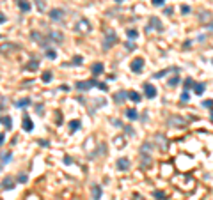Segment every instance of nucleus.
<instances>
[{"instance_id": "6", "label": "nucleus", "mask_w": 213, "mask_h": 200, "mask_svg": "<svg viewBox=\"0 0 213 200\" xmlns=\"http://www.w3.org/2000/svg\"><path fill=\"white\" fill-rule=\"evenodd\" d=\"M48 39H50V43L60 44V43L64 41V34L59 32V30H50V32H48Z\"/></svg>"}, {"instance_id": "23", "label": "nucleus", "mask_w": 213, "mask_h": 200, "mask_svg": "<svg viewBox=\"0 0 213 200\" xmlns=\"http://www.w3.org/2000/svg\"><path fill=\"white\" fill-rule=\"evenodd\" d=\"M30 104H32V103H30L29 98H25V99L16 101V103H14V106H18V108H27V106H30Z\"/></svg>"}, {"instance_id": "44", "label": "nucleus", "mask_w": 213, "mask_h": 200, "mask_svg": "<svg viewBox=\"0 0 213 200\" xmlns=\"http://www.w3.org/2000/svg\"><path fill=\"white\" fill-rule=\"evenodd\" d=\"M124 131H126V135H130V137H132V135H133V133H135V131H133V128H132V126H126V128H124Z\"/></svg>"}, {"instance_id": "56", "label": "nucleus", "mask_w": 213, "mask_h": 200, "mask_svg": "<svg viewBox=\"0 0 213 200\" xmlns=\"http://www.w3.org/2000/svg\"><path fill=\"white\" fill-rule=\"evenodd\" d=\"M0 2H2V0H0Z\"/></svg>"}, {"instance_id": "33", "label": "nucleus", "mask_w": 213, "mask_h": 200, "mask_svg": "<svg viewBox=\"0 0 213 200\" xmlns=\"http://www.w3.org/2000/svg\"><path fill=\"white\" fill-rule=\"evenodd\" d=\"M171 69H163V71H158L155 73V78H163V76H167V73H169Z\"/></svg>"}, {"instance_id": "16", "label": "nucleus", "mask_w": 213, "mask_h": 200, "mask_svg": "<svg viewBox=\"0 0 213 200\" xmlns=\"http://www.w3.org/2000/svg\"><path fill=\"white\" fill-rule=\"evenodd\" d=\"M128 99L130 101H133V103H140V99H142V96H140V94H138V92H135V90H130V92H128Z\"/></svg>"}, {"instance_id": "55", "label": "nucleus", "mask_w": 213, "mask_h": 200, "mask_svg": "<svg viewBox=\"0 0 213 200\" xmlns=\"http://www.w3.org/2000/svg\"><path fill=\"white\" fill-rule=\"evenodd\" d=\"M211 64H213V59H211Z\"/></svg>"}, {"instance_id": "24", "label": "nucleus", "mask_w": 213, "mask_h": 200, "mask_svg": "<svg viewBox=\"0 0 213 200\" xmlns=\"http://www.w3.org/2000/svg\"><path fill=\"white\" fill-rule=\"evenodd\" d=\"M0 122H2L7 129H11V128H13V119H11L9 115H7V117H0Z\"/></svg>"}, {"instance_id": "21", "label": "nucleus", "mask_w": 213, "mask_h": 200, "mask_svg": "<svg viewBox=\"0 0 213 200\" xmlns=\"http://www.w3.org/2000/svg\"><path fill=\"white\" fill-rule=\"evenodd\" d=\"M204 89H206L204 83H195L194 85V92L197 94V96H202V94H204Z\"/></svg>"}, {"instance_id": "7", "label": "nucleus", "mask_w": 213, "mask_h": 200, "mask_svg": "<svg viewBox=\"0 0 213 200\" xmlns=\"http://www.w3.org/2000/svg\"><path fill=\"white\" fill-rule=\"evenodd\" d=\"M21 129H25L27 133H30L34 129V122H32V119L27 113H23V117H21Z\"/></svg>"}, {"instance_id": "26", "label": "nucleus", "mask_w": 213, "mask_h": 200, "mask_svg": "<svg viewBox=\"0 0 213 200\" xmlns=\"http://www.w3.org/2000/svg\"><path fill=\"white\" fill-rule=\"evenodd\" d=\"M52 78H53V75H52L50 71H44V73L41 75V80L44 81V83H50V81H52Z\"/></svg>"}, {"instance_id": "9", "label": "nucleus", "mask_w": 213, "mask_h": 200, "mask_svg": "<svg viewBox=\"0 0 213 200\" xmlns=\"http://www.w3.org/2000/svg\"><path fill=\"white\" fill-rule=\"evenodd\" d=\"M130 67H132V71H133V73H137V75H138V73L144 69V59H142V57H137V59L132 62V66H130Z\"/></svg>"}, {"instance_id": "39", "label": "nucleus", "mask_w": 213, "mask_h": 200, "mask_svg": "<svg viewBox=\"0 0 213 200\" xmlns=\"http://www.w3.org/2000/svg\"><path fill=\"white\" fill-rule=\"evenodd\" d=\"M155 199L163 200V199H165V193H163V191H155Z\"/></svg>"}, {"instance_id": "52", "label": "nucleus", "mask_w": 213, "mask_h": 200, "mask_svg": "<svg viewBox=\"0 0 213 200\" xmlns=\"http://www.w3.org/2000/svg\"><path fill=\"white\" fill-rule=\"evenodd\" d=\"M0 23H5V16H4L2 13H0Z\"/></svg>"}, {"instance_id": "36", "label": "nucleus", "mask_w": 213, "mask_h": 200, "mask_svg": "<svg viewBox=\"0 0 213 200\" xmlns=\"http://www.w3.org/2000/svg\"><path fill=\"white\" fill-rule=\"evenodd\" d=\"M188 99H190V96H188V90H183V94H181V103H187Z\"/></svg>"}, {"instance_id": "54", "label": "nucleus", "mask_w": 213, "mask_h": 200, "mask_svg": "<svg viewBox=\"0 0 213 200\" xmlns=\"http://www.w3.org/2000/svg\"><path fill=\"white\" fill-rule=\"evenodd\" d=\"M211 120H213V112H211Z\"/></svg>"}, {"instance_id": "46", "label": "nucleus", "mask_w": 213, "mask_h": 200, "mask_svg": "<svg viewBox=\"0 0 213 200\" xmlns=\"http://www.w3.org/2000/svg\"><path fill=\"white\" fill-rule=\"evenodd\" d=\"M190 46H192V41H185V43H183V48H185V50H188Z\"/></svg>"}, {"instance_id": "53", "label": "nucleus", "mask_w": 213, "mask_h": 200, "mask_svg": "<svg viewBox=\"0 0 213 200\" xmlns=\"http://www.w3.org/2000/svg\"><path fill=\"white\" fill-rule=\"evenodd\" d=\"M116 2H124V0H116Z\"/></svg>"}, {"instance_id": "18", "label": "nucleus", "mask_w": 213, "mask_h": 200, "mask_svg": "<svg viewBox=\"0 0 213 200\" xmlns=\"http://www.w3.org/2000/svg\"><path fill=\"white\" fill-rule=\"evenodd\" d=\"M2 188L4 190H13L14 188V181L11 179V177H5V179L2 181Z\"/></svg>"}, {"instance_id": "49", "label": "nucleus", "mask_w": 213, "mask_h": 200, "mask_svg": "<svg viewBox=\"0 0 213 200\" xmlns=\"http://www.w3.org/2000/svg\"><path fill=\"white\" fill-rule=\"evenodd\" d=\"M64 163H66V165H71V158H69V156H66V158H64Z\"/></svg>"}, {"instance_id": "31", "label": "nucleus", "mask_w": 213, "mask_h": 200, "mask_svg": "<svg viewBox=\"0 0 213 200\" xmlns=\"http://www.w3.org/2000/svg\"><path fill=\"white\" fill-rule=\"evenodd\" d=\"M151 149H153V143H151V142H146V143L142 145V154H146V152L151 151Z\"/></svg>"}, {"instance_id": "48", "label": "nucleus", "mask_w": 213, "mask_h": 200, "mask_svg": "<svg viewBox=\"0 0 213 200\" xmlns=\"http://www.w3.org/2000/svg\"><path fill=\"white\" fill-rule=\"evenodd\" d=\"M69 89H71V87H69V85H66V83H62V85H60V90H66V92H68Z\"/></svg>"}, {"instance_id": "27", "label": "nucleus", "mask_w": 213, "mask_h": 200, "mask_svg": "<svg viewBox=\"0 0 213 200\" xmlns=\"http://www.w3.org/2000/svg\"><path fill=\"white\" fill-rule=\"evenodd\" d=\"M0 158H2V165H5V163H9V161H11L13 154H11V152H2V154H0Z\"/></svg>"}, {"instance_id": "43", "label": "nucleus", "mask_w": 213, "mask_h": 200, "mask_svg": "<svg viewBox=\"0 0 213 200\" xmlns=\"http://www.w3.org/2000/svg\"><path fill=\"white\" fill-rule=\"evenodd\" d=\"M151 2H153V5H156V7H162L165 4V0H151Z\"/></svg>"}, {"instance_id": "15", "label": "nucleus", "mask_w": 213, "mask_h": 200, "mask_svg": "<svg viewBox=\"0 0 213 200\" xmlns=\"http://www.w3.org/2000/svg\"><path fill=\"white\" fill-rule=\"evenodd\" d=\"M18 7H20V11H23V13H29L32 5H30V2H29V0H20V2H18Z\"/></svg>"}, {"instance_id": "29", "label": "nucleus", "mask_w": 213, "mask_h": 200, "mask_svg": "<svg viewBox=\"0 0 213 200\" xmlns=\"http://www.w3.org/2000/svg\"><path fill=\"white\" fill-rule=\"evenodd\" d=\"M38 67H39V60H36V59H32L27 64V69H38Z\"/></svg>"}, {"instance_id": "47", "label": "nucleus", "mask_w": 213, "mask_h": 200, "mask_svg": "<svg viewBox=\"0 0 213 200\" xmlns=\"http://www.w3.org/2000/svg\"><path fill=\"white\" fill-rule=\"evenodd\" d=\"M36 110H38L39 115H43V104H36Z\"/></svg>"}, {"instance_id": "34", "label": "nucleus", "mask_w": 213, "mask_h": 200, "mask_svg": "<svg viewBox=\"0 0 213 200\" xmlns=\"http://www.w3.org/2000/svg\"><path fill=\"white\" fill-rule=\"evenodd\" d=\"M202 106L211 110V108H213V99H204V101H202Z\"/></svg>"}, {"instance_id": "41", "label": "nucleus", "mask_w": 213, "mask_h": 200, "mask_svg": "<svg viewBox=\"0 0 213 200\" xmlns=\"http://www.w3.org/2000/svg\"><path fill=\"white\" fill-rule=\"evenodd\" d=\"M190 11H192V9H190V5H181V13H183V14H188Z\"/></svg>"}, {"instance_id": "38", "label": "nucleus", "mask_w": 213, "mask_h": 200, "mask_svg": "<svg viewBox=\"0 0 213 200\" xmlns=\"http://www.w3.org/2000/svg\"><path fill=\"white\" fill-rule=\"evenodd\" d=\"M135 46H137V44H133L132 41H126V43H124V48H126V50H133Z\"/></svg>"}, {"instance_id": "25", "label": "nucleus", "mask_w": 213, "mask_h": 200, "mask_svg": "<svg viewBox=\"0 0 213 200\" xmlns=\"http://www.w3.org/2000/svg\"><path fill=\"white\" fill-rule=\"evenodd\" d=\"M194 85H195V81L192 80V78H187V80L183 81V89H185V90H190V89H194Z\"/></svg>"}, {"instance_id": "2", "label": "nucleus", "mask_w": 213, "mask_h": 200, "mask_svg": "<svg viewBox=\"0 0 213 200\" xmlns=\"http://www.w3.org/2000/svg\"><path fill=\"white\" fill-rule=\"evenodd\" d=\"M153 28H156V32H163V25H162V21H160L158 16H151V18H149V23L146 25V30H148V32L153 30Z\"/></svg>"}, {"instance_id": "13", "label": "nucleus", "mask_w": 213, "mask_h": 200, "mask_svg": "<svg viewBox=\"0 0 213 200\" xmlns=\"http://www.w3.org/2000/svg\"><path fill=\"white\" fill-rule=\"evenodd\" d=\"M91 195H93V200H99V199H101V186H99V184H93V188H91Z\"/></svg>"}, {"instance_id": "40", "label": "nucleus", "mask_w": 213, "mask_h": 200, "mask_svg": "<svg viewBox=\"0 0 213 200\" xmlns=\"http://www.w3.org/2000/svg\"><path fill=\"white\" fill-rule=\"evenodd\" d=\"M29 177H27V174H20L18 175V182H27Z\"/></svg>"}, {"instance_id": "19", "label": "nucleus", "mask_w": 213, "mask_h": 200, "mask_svg": "<svg viewBox=\"0 0 213 200\" xmlns=\"http://www.w3.org/2000/svg\"><path fill=\"white\" fill-rule=\"evenodd\" d=\"M80 126H82V124H80V120L78 119L71 120V122H69V131H71V133H77L78 129H80Z\"/></svg>"}, {"instance_id": "3", "label": "nucleus", "mask_w": 213, "mask_h": 200, "mask_svg": "<svg viewBox=\"0 0 213 200\" xmlns=\"http://www.w3.org/2000/svg\"><path fill=\"white\" fill-rule=\"evenodd\" d=\"M116 41H117V36H116V32H114L112 28H108V30H107V34H105V44H103V48H105V50H108V48H112Z\"/></svg>"}, {"instance_id": "45", "label": "nucleus", "mask_w": 213, "mask_h": 200, "mask_svg": "<svg viewBox=\"0 0 213 200\" xmlns=\"http://www.w3.org/2000/svg\"><path fill=\"white\" fill-rule=\"evenodd\" d=\"M163 14L171 16V14H172V7H165V9H163Z\"/></svg>"}, {"instance_id": "17", "label": "nucleus", "mask_w": 213, "mask_h": 200, "mask_svg": "<svg viewBox=\"0 0 213 200\" xmlns=\"http://www.w3.org/2000/svg\"><path fill=\"white\" fill-rule=\"evenodd\" d=\"M169 124H171V126H185L187 120L181 119V117H171V119H169Z\"/></svg>"}, {"instance_id": "51", "label": "nucleus", "mask_w": 213, "mask_h": 200, "mask_svg": "<svg viewBox=\"0 0 213 200\" xmlns=\"http://www.w3.org/2000/svg\"><path fill=\"white\" fill-rule=\"evenodd\" d=\"M4 140H5V137H4V133H0V145L4 143Z\"/></svg>"}, {"instance_id": "37", "label": "nucleus", "mask_w": 213, "mask_h": 200, "mask_svg": "<svg viewBox=\"0 0 213 200\" xmlns=\"http://www.w3.org/2000/svg\"><path fill=\"white\" fill-rule=\"evenodd\" d=\"M11 44H13V43H7V46H2L0 50H2V51H7V50H16V46H11Z\"/></svg>"}, {"instance_id": "28", "label": "nucleus", "mask_w": 213, "mask_h": 200, "mask_svg": "<svg viewBox=\"0 0 213 200\" xmlns=\"http://www.w3.org/2000/svg\"><path fill=\"white\" fill-rule=\"evenodd\" d=\"M44 53H46V57H48L50 60H53L55 57H57V51H55L53 48H46V51H44Z\"/></svg>"}, {"instance_id": "11", "label": "nucleus", "mask_w": 213, "mask_h": 200, "mask_svg": "<svg viewBox=\"0 0 213 200\" xmlns=\"http://www.w3.org/2000/svg\"><path fill=\"white\" fill-rule=\"evenodd\" d=\"M103 71H105V67H103V64H101V62H94V64H93V67H91L93 76H99V75H103Z\"/></svg>"}, {"instance_id": "22", "label": "nucleus", "mask_w": 213, "mask_h": 200, "mask_svg": "<svg viewBox=\"0 0 213 200\" xmlns=\"http://www.w3.org/2000/svg\"><path fill=\"white\" fill-rule=\"evenodd\" d=\"M126 36H128L130 41H133V39L138 37V30H137V28H128V30H126Z\"/></svg>"}, {"instance_id": "4", "label": "nucleus", "mask_w": 213, "mask_h": 200, "mask_svg": "<svg viewBox=\"0 0 213 200\" xmlns=\"http://www.w3.org/2000/svg\"><path fill=\"white\" fill-rule=\"evenodd\" d=\"M142 87H144V96H146L148 99H155L156 94H158V92H156V87H155V85H151V83H144Z\"/></svg>"}, {"instance_id": "14", "label": "nucleus", "mask_w": 213, "mask_h": 200, "mask_svg": "<svg viewBox=\"0 0 213 200\" xmlns=\"http://www.w3.org/2000/svg\"><path fill=\"white\" fill-rule=\"evenodd\" d=\"M117 168L119 170H128L130 168V160L128 158H119L117 160Z\"/></svg>"}, {"instance_id": "20", "label": "nucleus", "mask_w": 213, "mask_h": 200, "mask_svg": "<svg viewBox=\"0 0 213 200\" xmlns=\"http://www.w3.org/2000/svg\"><path fill=\"white\" fill-rule=\"evenodd\" d=\"M126 117L130 120H137L138 119V113H137L135 108H128V110H126Z\"/></svg>"}, {"instance_id": "32", "label": "nucleus", "mask_w": 213, "mask_h": 200, "mask_svg": "<svg viewBox=\"0 0 213 200\" xmlns=\"http://www.w3.org/2000/svg\"><path fill=\"white\" fill-rule=\"evenodd\" d=\"M71 64H75V66H82V64H84V57H80V55L73 57V62H71Z\"/></svg>"}, {"instance_id": "12", "label": "nucleus", "mask_w": 213, "mask_h": 200, "mask_svg": "<svg viewBox=\"0 0 213 200\" xmlns=\"http://www.w3.org/2000/svg\"><path fill=\"white\" fill-rule=\"evenodd\" d=\"M126 98H128V92H126V90H119V92H116V94H114V101H116V103H119V104H121V103H124V101H126Z\"/></svg>"}, {"instance_id": "50", "label": "nucleus", "mask_w": 213, "mask_h": 200, "mask_svg": "<svg viewBox=\"0 0 213 200\" xmlns=\"http://www.w3.org/2000/svg\"><path fill=\"white\" fill-rule=\"evenodd\" d=\"M39 143H41L43 147H48V142H46V140H39Z\"/></svg>"}, {"instance_id": "8", "label": "nucleus", "mask_w": 213, "mask_h": 200, "mask_svg": "<svg viewBox=\"0 0 213 200\" xmlns=\"http://www.w3.org/2000/svg\"><path fill=\"white\" fill-rule=\"evenodd\" d=\"M66 16V13H64V9H52L50 11V20L52 21H62V18Z\"/></svg>"}, {"instance_id": "30", "label": "nucleus", "mask_w": 213, "mask_h": 200, "mask_svg": "<svg viewBox=\"0 0 213 200\" xmlns=\"http://www.w3.org/2000/svg\"><path fill=\"white\" fill-rule=\"evenodd\" d=\"M179 81H181V80H179V75H176V76H172V78L169 80V87H176Z\"/></svg>"}, {"instance_id": "1", "label": "nucleus", "mask_w": 213, "mask_h": 200, "mask_svg": "<svg viewBox=\"0 0 213 200\" xmlns=\"http://www.w3.org/2000/svg\"><path fill=\"white\" fill-rule=\"evenodd\" d=\"M98 83H99V81H98L96 78H91V80L77 81V85H75V87H77L78 90H82V92H84V90H89L91 87H98Z\"/></svg>"}, {"instance_id": "5", "label": "nucleus", "mask_w": 213, "mask_h": 200, "mask_svg": "<svg viewBox=\"0 0 213 200\" xmlns=\"http://www.w3.org/2000/svg\"><path fill=\"white\" fill-rule=\"evenodd\" d=\"M75 30H77V32H80V34H87V32L91 30V23H89L87 20H84V18H82V20L75 25Z\"/></svg>"}, {"instance_id": "35", "label": "nucleus", "mask_w": 213, "mask_h": 200, "mask_svg": "<svg viewBox=\"0 0 213 200\" xmlns=\"http://www.w3.org/2000/svg\"><path fill=\"white\" fill-rule=\"evenodd\" d=\"M36 4H38V9H39V11H44V9H46L44 0H36Z\"/></svg>"}, {"instance_id": "10", "label": "nucleus", "mask_w": 213, "mask_h": 200, "mask_svg": "<svg viewBox=\"0 0 213 200\" xmlns=\"http://www.w3.org/2000/svg\"><path fill=\"white\" fill-rule=\"evenodd\" d=\"M30 37H32L34 41H38L41 48H48V41L44 39V37H43V36H41L39 32H32V34H30Z\"/></svg>"}, {"instance_id": "42", "label": "nucleus", "mask_w": 213, "mask_h": 200, "mask_svg": "<svg viewBox=\"0 0 213 200\" xmlns=\"http://www.w3.org/2000/svg\"><path fill=\"white\" fill-rule=\"evenodd\" d=\"M98 89H99V90H103V92H105V90H108L107 83H103V81H99V83H98Z\"/></svg>"}]
</instances>
